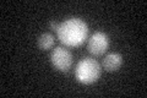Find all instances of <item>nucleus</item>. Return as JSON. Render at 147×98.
Returning a JSON list of instances; mask_svg holds the SVG:
<instances>
[{"mask_svg":"<svg viewBox=\"0 0 147 98\" xmlns=\"http://www.w3.org/2000/svg\"><path fill=\"white\" fill-rule=\"evenodd\" d=\"M49 26H50V30L52 31H54V32H58V30H59V23H57L55 21H50V23H49Z\"/></svg>","mask_w":147,"mask_h":98,"instance_id":"nucleus-7","label":"nucleus"},{"mask_svg":"<svg viewBox=\"0 0 147 98\" xmlns=\"http://www.w3.org/2000/svg\"><path fill=\"white\" fill-rule=\"evenodd\" d=\"M121 64H123V57L118 53H110L103 59V68L109 72L117 71L121 66Z\"/></svg>","mask_w":147,"mask_h":98,"instance_id":"nucleus-5","label":"nucleus"},{"mask_svg":"<svg viewBox=\"0 0 147 98\" xmlns=\"http://www.w3.org/2000/svg\"><path fill=\"white\" fill-rule=\"evenodd\" d=\"M50 60L55 69L59 71L66 72L70 70L72 65V55L67 49L63 48V47H57L52 54H50Z\"/></svg>","mask_w":147,"mask_h":98,"instance_id":"nucleus-3","label":"nucleus"},{"mask_svg":"<svg viewBox=\"0 0 147 98\" xmlns=\"http://www.w3.org/2000/svg\"><path fill=\"white\" fill-rule=\"evenodd\" d=\"M54 45V36L50 33H43L38 38V47L42 50H49Z\"/></svg>","mask_w":147,"mask_h":98,"instance_id":"nucleus-6","label":"nucleus"},{"mask_svg":"<svg viewBox=\"0 0 147 98\" xmlns=\"http://www.w3.org/2000/svg\"><path fill=\"white\" fill-rule=\"evenodd\" d=\"M109 45V39L105 33L103 32H96L91 36V38L88 39V43H87V49L92 55H102L107 52Z\"/></svg>","mask_w":147,"mask_h":98,"instance_id":"nucleus-4","label":"nucleus"},{"mask_svg":"<svg viewBox=\"0 0 147 98\" xmlns=\"http://www.w3.org/2000/svg\"><path fill=\"white\" fill-rule=\"evenodd\" d=\"M57 33L58 38L64 45L79 47L86 41L87 34H88V28L84 20L72 17L60 23Z\"/></svg>","mask_w":147,"mask_h":98,"instance_id":"nucleus-1","label":"nucleus"},{"mask_svg":"<svg viewBox=\"0 0 147 98\" xmlns=\"http://www.w3.org/2000/svg\"><path fill=\"white\" fill-rule=\"evenodd\" d=\"M99 75H100V66L97 63V60L92 58H84L76 65L75 77L81 83H85V85L93 83L98 80Z\"/></svg>","mask_w":147,"mask_h":98,"instance_id":"nucleus-2","label":"nucleus"}]
</instances>
